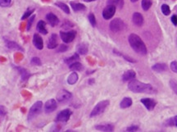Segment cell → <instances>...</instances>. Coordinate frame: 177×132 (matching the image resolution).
Masks as SVG:
<instances>
[{
	"label": "cell",
	"instance_id": "cell-1",
	"mask_svg": "<svg viewBox=\"0 0 177 132\" xmlns=\"http://www.w3.org/2000/svg\"><path fill=\"white\" fill-rule=\"evenodd\" d=\"M129 90L134 93H145V94H153L156 92V89L150 84L143 83L141 81L133 79L128 84Z\"/></svg>",
	"mask_w": 177,
	"mask_h": 132
},
{
	"label": "cell",
	"instance_id": "cell-2",
	"mask_svg": "<svg viewBox=\"0 0 177 132\" xmlns=\"http://www.w3.org/2000/svg\"><path fill=\"white\" fill-rule=\"evenodd\" d=\"M128 40L131 47L135 53H139L140 55L147 54V47L139 35H137L136 34H131L129 35Z\"/></svg>",
	"mask_w": 177,
	"mask_h": 132
},
{
	"label": "cell",
	"instance_id": "cell-3",
	"mask_svg": "<svg viewBox=\"0 0 177 132\" xmlns=\"http://www.w3.org/2000/svg\"><path fill=\"white\" fill-rule=\"evenodd\" d=\"M43 108V103L41 101H37L36 103H35L34 104L32 105V107L30 109L29 113H28V121L30 122L32 120L34 119L35 117L41 113Z\"/></svg>",
	"mask_w": 177,
	"mask_h": 132
},
{
	"label": "cell",
	"instance_id": "cell-4",
	"mask_svg": "<svg viewBox=\"0 0 177 132\" xmlns=\"http://www.w3.org/2000/svg\"><path fill=\"white\" fill-rule=\"evenodd\" d=\"M110 102L108 100H103L101 102L98 103L97 104L95 105V107L94 108V109L92 110L90 113V117H96V116H99L100 114L105 111L106 108H108V105H109Z\"/></svg>",
	"mask_w": 177,
	"mask_h": 132
},
{
	"label": "cell",
	"instance_id": "cell-5",
	"mask_svg": "<svg viewBox=\"0 0 177 132\" xmlns=\"http://www.w3.org/2000/svg\"><path fill=\"white\" fill-rule=\"evenodd\" d=\"M126 26L125 22L121 18H115L110 22L109 25L110 30L114 33L122 31L123 30H125Z\"/></svg>",
	"mask_w": 177,
	"mask_h": 132
},
{
	"label": "cell",
	"instance_id": "cell-6",
	"mask_svg": "<svg viewBox=\"0 0 177 132\" xmlns=\"http://www.w3.org/2000/svg\"><path fill=\"white\" fill-rule=\"evenodd\" d=\"M76 36V31L75 30H70V31H61L60 32V37L62 40L66 44H69L75 40Z\"/></svg>",
	"mask_w": 177,
	"mask_h": 132
},
{
	"label": "cell",
	"instance_id": "cell-7",
	"mask_svg": "<svg viewBox=\"0 0 177 132\" xmlns=\"http://www.w3.org/2000/svg\"><path fill=\"white\" fill-rule=\"evenodd\" d=\"M116 10V8L114 6V5L108 4L103 11V17L105 20L111 19V18H112V17L115 15Z\"/></svg>",
	"mask_w": 177,
	"mask_h": 132
},
{
	"label": "cell",
	"instance_id": "cell-8",
	"mask_svg": "<svg viewBox=\"0 0 177 132\" xmlns=\"http://www.w3.org/2000/svg\"><path fill=\"white\" fill-rule=\"evenodd\" d=\"M72 112L70 109H64L62 111H61L57 115L56 117V121L60 122H67L70 119V117L72 116Z\"/></svg>",
	"mask_w": 177,
	"mask_h": 132
},
{
	"label": "cell",
	"instance_id": "cell-9",
	"mask_svg": "<svg viewBox=\"0 0 177 132\" xmlns=\"http://www.w3.org/2000/svg\"><path fill=\"white\" fill-rule=\"evenodd\" d=\"M72 97V93L66 90H62L57 93V100L59 103H66L70 100Z\"/></svg>",
	"mask_w": 177,
	"mask_h": 132
},
{
	"label": "cell",
	"instance_id": "cell-10",
	"mask_svg": "<svg viewBox=\"0 0 177 132\" xmlns=\"http://www.w3.org/2000/svg\"><path fill=\"white\" fill-rule=\"evenodd\" d=\"M57 108V103L55 99H49L44 104V112L46 113H51L54 112Z\"/></svg>",
	"mask_w": 177,
	"mask_h": 132
},
{
	"label": "cell",
	"instance_id": "cell-11",
	"mask_svg": "<svg viewBox=\"0 0 177 132\" xmlns=\"http://www.w3.org/2000/svg\"><path fill=\"white\" fill-rule=\"evenodd\" d=\"M141 103L144 105V107H145L148 111H152V110H153L154 108H155L157 105L156 101L153 100V98H142Z\"/></svg>",
	"mask_w": 177,
	"mask_h": 132
},
{
	"label": "cell",
	"instance_id": "cell-12",
	"mask_svg": "<svg viewBox=\"0 0 177 132\" xmlns=\"http://www.w3.org/2000/svg\"><path fill=\"white\" fill-rule=\"evenodd\" d=\"M46 20L47 21H48V23H49L51 26H53V27L56 26L57 24L59 23L58 17L52 13H49L47 14Z\"/></svg>",
	"mask_w": 177,
	"mask_h": 132
},
{
	"label": "cell",
	"instance_id": "cell-13",
	"mask_svg": "<svg viewBox=\"0 0 177 132\" xmlns=\"http://www.w3.org/2000/svg\"><path fill=\"white\" fill-rule=\"evenodd\" d=\"M33 44L35 47L37 49H43L44 48V41H43L42 37L40 36L39 34H35L33 36Z\"/></svg>",
	"mask_w": 177,
	"mask_h": 132
},
{
	"label": "cell",
	"instance_id": "cell-14",
	"mask_svg": "<svg viewBox=\"0 0 177 132\" xmlns=\"http://www.w3.org/2000/svg\"><path fill=\"white\" fill-rule=\"evenodd\" d=\"M58 45V42H57V35L56 34H51L50 38L49 39L48 44H47V47L49 49H56Z\"/></svg>",
	"mask_w": 177,
	"mask_h": 132
},
{
	"label": "cell",
	"instance_id": "cell-15",
	"mask_svg": "<svg viewBox=\"0 0 177 132\" xmlns=\"http://www.w3.org/2000/svg\"><path fill=\"white\" fill-rule=\"evenodd\" d=\"M94 128L96 130H100V131H113L114 130V126L112 124H99L97 126H95Z\"/></svg>",
	"mask_w": 177,
	"mask_h": 132
},
{
	"label": "cell",
	"instance_id": "cell-16",
	"mask_svg": "<svg viewBox=\"0 0 177 132\" xmlns=\"http://www.w3.org/2000/svg\"><path fill=\"white\" fill-rule=\"evenodd\" d=\"M132 21L136 26H142L143 24V17L141 13H135L133 14Z\"/></svg>",
	"mask_w": 177,
	"mask_h": 132
},
{
	"label": "cell",
	"instance_id": "cell-17",
	"mask_svg": "<svg viewBox=\"0 0 177 132\" xmlns=\"http://www.w3.org/2000/svg\"><path fill=\"white\" fill-rule=\"evenodd\" d=\"M152 70L156 72L161 73L168 70V66L166 63H156L152 66Z\"/></svg>",
	"mask_w": 177,
	"mask_h": 132
},
{
	"label": "cell",
	"instance_id": "cell-18",
	"mask_svg": "<svg viewBox=\"0 0 177 132\" xmlns=\"http://www.w3.org/2000/svg\"><path fill=\"white\" fill-rule=\"evenodd\" d=\"M135 71L133 70H128L126 71H125L124 74L122 75V81L124 82H126V81H130L131 80L135 79Z\"/></svg>",
	"mask_w": 177,
	"mask_h": 132
},
{
	"label": "cell",
	"instance_id": "cell-19",
	"mask_svg": "<svg viewBox=\"0 0 177 132\" xmlns=\"http://www.w3.org/2000/svg\"><path fill=\"white\" fill-rule=\"evenodd\" d=\"M88 45L85 43H80L76 47V51L80 55H85L88 53Z\"/></svg>",
	"mask_w": 177,
	"mask_h": 132
},
{
	"label": "cell",
	"instance_id": "cell-20",
	"mask_svg": "<svg viewBox=\"0 0 177 132\" xmlns=\"http://www.w3.org/2000/svg\"><path fill=\"white\" fill-rule=\"evenodd\" d=\"M132 98H130V97H125L120 103L121 108H128L132 105Z\"/></svg>",
	"mask_w": 177,
	"mask_h": 132
},
{
	"label": "cell",
	"instance_id": "cell-21",
	"mask_svg": "<svg viewBox=\"0 0 177 132\" xmlns=\"http://www.w3.org/2000/svg\"><path fill=\"white\" fill-rule=\"evenodd\" d=\"M71 7L73 9V11L75 12H82L86 9V7L84 6L82 3H75V2H71Z\"/></svg>",
	"mask_w": 177,
	"mask_h": 132
},
{
	"label": "cell",
	"instance_id": "cell-22",
	"mask_svg": "<svg viewBox=\"0 0 177 132\" xmlns=\"http://www.w3.org/2000/svg\"><path fill=\"white\" fill-rule=\"evenodd\" d=\"M37 30L39 33L43 34H48V30L46 29V23L44 21H40L37 24Z\"/></svg>",
	"mask_w": 177,
	"mask_h": 132
},
{
	"label": "cell",
	"instance_id": "cell-23",
	"mask_svg": "<svg viewBox=\"0 0 177 132\" xmlns=\"http://www.w3.org/2000/svg\"><path fill=\"white\" fill-rule=\"evenodd\" d=\"M70 70L73 71H81L84 69V66L79 62H75L69 65Z\"/></svg>",
	"mask_w": 177,
	"mask_h": 132
},
{
	"label": "cell",
	"instance_id": "cell-24",
	"mask_svg": "<svg viewBox=\"0 0 177 132\" xmlns=\"http://www.w3.org/2000/svg\"><path fill=\"white\" fill-rule=\"evenodd\" d=\"M107 3L114 5L116 8L121 9L124 6V0H107Z\"/></svg>",
	"mask_w": 177,
	"mask_h": 132
},
{
	"label": "cell",
	"instance_id": "cell-25",
	"mask_svg": "<svg viewBox=\"0 0 177 132\" xmlns=\"http://www.w3.org/2000/svg\"><path fill=\"white\" fill-rule=\"evenodd\" d=\"M78 78V74L76 72H75V71H73V72L71 73V74L69 75V77H68L67 83L69 84V85H74V84H76V82H77Z\"/></svg>",
	"mask_w": 177,
	"mask_h": 132
},
{
	"label": "cell",
	"instance_id": "cell-26",
	"mask_svg": "<svg viewBox=\"0 0 177 132\" xmlns=\"http://www.w3.org/2000/svg\"><path fill=\"white\" fill-rule=\"evenodd\" d=\"M7 46L8 48L11 49H13V50H17V51H24V49L20 46L17 43L13 42V41H8L7 42Z\"/></svg>",
	"mask_w": 177,
	"mask_h": 132
},
{
	"label": "cell",
	"instance_id": "cell-27",
	"mask_svg": "<svg viewBox=\"0 0 177 132\" xmlns=\"http://www.w3.org/2000/svg\"><path fill=\"white\" fill-rule=\"evenodd\" d=\"M80 58V56H79V53H76L74 54L73 56L72 57H70V58H67L64 59V62H66L67 64L70 65V64L73 63L75 62H77V60Z\"/></svg>",
	"mask_w": 177,
	"mask_h": 132
},
{
	"label": "cell",
	"instance_id": "cell-28",
	"mask_svg": "<svg viewBox=\"0 0 177 132\" xmlns=\"http://www.w3.org/2000/svg\"><path fill=\"white\" fill-rule=\"evenodd\" d=\"M164 124L166 126H176L177 127V115L167 119Z\"/></svg>",
	"mask_w": 177,
	"mask_h": 132
},
{
	"label": "cell",
	"instance_id": "cell-29",
	"mask_svg": "<svg viewBox=\"0 0 177 132\" xmlns=\"http://www.w3.org/2000/svg\"><path fill=\"white\" fill-rule=\"evenodd\" d=\"M55 5L58 7L60 9H62V10L65 13H67V14H70L69 7L66 4V3H62V2H57V3H55Z\"/></svg>",
	"mask_w": 177,
	"mask_h": 132
},
{
	"label": "cell",
	"instance_id": "cell-30",
	"mask_svg": "<svg viewBox=\"0 0 177 132\" xmlns=\"http://www.w3.org/2000/svg\"><path fill=\"white\" fill-rule=\"evenodd\" d=\"M152 4H153L152 0H142L141 5H142V8H143V11L148 10V9L151 8Z\"/></svg>",
	"mask_w": 177,
	"mask_h": 132
},
{
	"label": "cell",
	"instance_id": "cell-31",
	"mask_svg": "<svg viewBox=\"0 0 177 132\" xmlns=\"http://www.w3.org/2000/svg\"><path fill=\"white\" fill-rule=\"evenodd\" d=\"M161 10L165 16L170 15V13H171V8L167 4H162L161 7Z\"/></svg>",
	"mask_w": 177,
	"mask_h": 132
},
{
	"label": "cell",
	"instance_id": "cell-32",
	"mask_svg": "<svg viewBox=\"0 0 177 132\" xmlns=\"http://www.w3.org/2000/svg\"><path fill=\"white\" fill-rule=\"evenodd\" d=\"M20 71H21V78H22V81H25V80H27L29 78V77L30 76L29 72H28L27 71L25 70V69H19Z\"/></svg>",
	"mask_w": 177,
	"mask_h": 132
},
{
	"label": "cell",
	"instance_id": "cell-33",
	"mask_svg": "<svg viewBox=\"0 0 177 132\" xmlns=\"http://www.w3.org/2000/svg\"><path fill=\"white\" fill-rule=\"evenodd\" d=\"M169 84H170V87H171V90L177 95V81L175 80H171Z\"/></svg>",
	"mask_w": 177,
	"mask_h": 132
},
{
	"label": "cell",
	"instance_id": "cell-34",
	"mask_svg": "<svg viewBox=\"0 0 177 132\" xmlns=\"http://www.w3.org/2000/svg\"><path fill=\"white\" fill-rule=\"evenodd\" d=\"M6 114H7V109L5 108V107L0 106V122L4 119Z\"/></svg>",
	"mask_w": 177,
	"mask_h": 132
},
{
	"label": "cell",
	"instance_id": "cell-35",
	"mask_svg": "<svg viewBox=\"0 0 177 132\" xmlns=\"http://www.w3.org/2000/svg\"><path fill=\"white\" fill-rule=\"evenodd\" d=\"M88 21L90 22V24L92 25L93 26H96V24H97V21H96V18H95V16L94 15L93 13H90V14H88Z\"/></svg>",
	"mask_w": 177,
	"mask_h": 132
},
{
	"label": "cell",
	"instance_id": "cell-36",
	"mask_svg": "<svg viewBox=\"0 0 177 132\" xmlns=\"http://www.w3.org/2000/svg\"><path fill=\"white\" fill-rule=\"evenodd\" d=\"M12 0H0V6L3 8H7L11 5Z\"/></svg>",
	"mask_w": 177,
	"mask_h": 132
},
{
	"label": "cell",
	"instance_id": "cell-37",
	"mask_svg": "<svg viewBox=\"0 0 177 132\" xmlns=\"http://www.w3.org/2000/svg\"><path fill=\"white\" fill-rule=\"evenodd\" d=\"M67 49H68V47L67 46V45H60L58 47H57V53H64V52L67 51Z\"/></svg>",
	"mask_w": 177,
	"mask_h": 132
},
{
	"label": "cell",
	"instance_id": "cell-38",
	"mask_svg": "<svg viewBox=\"0 0 177 132\" xmlns=\"http://www.w3.org/2000/svg\"><path fill=\"white\" fill-rule=\"evenodd\" d=\"M35 9H31V10H28L26 11L25 13H24V15L21 17V20H25L28 17H30V16H31V14L33 13H34Z\"/></svg>",
	"mask_w": 177,
	"mask_h": 132
},
{
	"label": "cell",
	"instance_id": "cell-39",
	"mask_svg": "<svg viewBox=\"0 0 177 132\" xmlns=\"http://www.w3.org/2000/svg\"><path fill=\"white\" fill-rule=\"evenodd\" d=\"M171 69L173 72L177 73V61H173L171 62Z\"/></svg>",
	"mask_w": 177,
	"mask_h": 132
},
{
	"label": "cell",
	"instance_id": "cell-40",
	"mask_svg": "<svg viewBox=\"0 0 177 132\" xmlns=\"http://www.w3.org/2000/svg\"><path fill=\"white\" fill-rule=\"evenodd\" d=\"M31 64L33 65H35V66H40L41 65V62H40V59L39 58H33L30 61Z\"/></svg>",
	"mask_w": 177,
	"mask_h": 132
},
{
	"label": "cell",
	"instance_id": "cell-41",
	"mask_svg": "<svg viewBox=\"0 0 177 132\" xmlns=\"http://www.w3.org/2000/svg\"><path fill=\"white\" fill-rule=\"evenodd\" d=\"M35 16L33 15L29 19V21H28V23H27V30H30V27H31L32 24H33V22H34V20H35Z\"/></svg>",
	"mask_w": 177,
	"mask_h": 132
},
{
	"label": "cell",
	"instance_id": "cell-42",
	"mask_svg": "<svg viewBox=\"0 0 177 132\" xmlns=\"http://www.w3.org/2000/svg\"><path fill=\"white\" fill-rule=\"evenodd\" d=\"M138 130H139V127L138 126H131L126 128L127 131H137Z\"/></svg>",
	"mask_w": 177,
	"mask_h": 132
},
{
	"label": "cell",
	"instance_id": "cell-43",
	"mask_svg": "<svg viewBox=\"0 0 177 132\" xmlns=\"http://www.w3.org/2000/svg\"><path fill=\"white\" fill-rule=\"evenodd\" d=\"M171 21L174 26H177V16L176 15H173L171 18Z\"/></svg>",
	"mask_w": 177,
	"mask_h": 132
},
{
	"label": "cell",
	"instance_id": "cell-44",
	"mask_svg": "<svg viewBox=\"0 0 177 132\" xmlns=\"http://www.w3.org/2000/svg\"><path fill=\"white\" fill-rule=\"evenodd\" d=\"M85 2H93V1H95V0H84Z\"/></svg>",
	"mask_w": 177,
	"mask_h": 132
},
{
	"label": "cell",
	"instance_id": "cell-45",
	"mask_svg": "<svg viewBox=\"0 0 177 132\" xmlns=\"http://www.w3.org/2000/svg\"><path fill=\"white\" fill-rule=\"evenodd\" d=\"M131 2H132V3H135V2H137L138 0H131Z\"/></svg>",
	"mask_w": 177,
	"mask_h": 132
}]
</instances>
